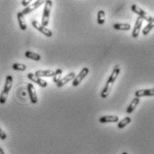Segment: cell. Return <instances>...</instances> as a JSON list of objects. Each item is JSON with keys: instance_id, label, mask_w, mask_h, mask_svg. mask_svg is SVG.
I'll use <instances>...</instances> for the list:
<instances>
[{"instance_id": "18", "label": "cell", "mask_w": 154, "mask_h": 154, "mask_svg": "<svg viewBox=\"0 0 154 154\" xmlns=\"http://www.w3.org/2000/svg\"><path fill=\"white\" fill-rule=\"evenodd\" d=\"M113 28L117 31H130L131 25L129 23H115Z\"/></svg>"}, {"instance_id": "10", "label": "cell", "mask_w": 154, "mask_h": 154, "mask_svg": "<svg viewBox=\"0 0 154 154\" xmlns=\"http://www.w3.org/2000/svg\"><path fill=\"white\" fill-rule=\"evenodd\" d=\"M135 98H141V97H152L154 95L153 89H143V90H138L134 93Z\"/></svg>"}, {"instance_id": "2", "label": "cell", "mask_w": 154, "mask_h": 154, "mask_svg": "<svg viewBox=\"0 0 154 154\" xmlns=\"http://www.w3.org/2000/svg\"><path fill=\"white\" fill-rule=\"evenodd\" d=\"M13 81H14V79H13L12 75H7L5 78V86H4V89L0 94V104H2V105H4L6 102L8 94H9L10 90L13 86Z\"/></svg>"}, {"instance_id": "27", "label": "cell", "mask_w": 154, "mask_h": 154, "mask_svg": "<svg viewBox=\"0 0 154 154\" xmlns=\"http://www.w3.org/2000/svg\"><path fill=\"white\" fill-rule=\"evenodd\" d=\"M122 154H128L126 152H122Z\"/></svg>"}, {"instance_id": "12", "label": "cell", "mask_w": 154, "mask_h": 154, "mask_svg": "<svg viewBox=\"0 0 154 154\" xmlns=\"http://www.w3.org/2000/svg\"><path fill=\"white\" fill-rule=\"evenodd\" d=\"M75 72H72V73L68 74L67 75H66L64 78H61V80L57 83V86L58 88H61V87H63L64 85H66L67 82L73 81V80L75 79Z\"/></svg>"}, {"instance_id": "16", "label": "cell", "mask_w": 154, "mask_h": 154, "mask_svg": "<svg viewBox=\"0 0 154 154\" xmlns=\"http://www.w3.org/2000/svg\"><path fill=\"white\" fill-rule=\"evenodd\" d=\"M55 71L53 70H38L35 72V75L38 77H53Z\"/></svg>"}, {"instance_id": "11", "label": "cell", "mask_w": 154, "mask_h": 154, "mask_svg": "<svg viewBox=\"0 0 154 154\" xmlns=\"http://www.w3.org/2000/svg\"><path fill=\"white\" fill-rule=\"evenodd\" d=\"M143 22V20L141 17H138V18H137V20H136V22H135V24H134V27L133 32H132V37L134 38H136L139 36V32H140V31H141Z\"/></svg>"}, {"instance_id": "15", "label": "cell", "mask_w": 154, "mask_h": 154, "mask_svg": "<svg viewBox=\"0 0 154 154\" xmlns=\"http://www.w3.org/2000/svg\"><path fill=\"white\" fill-rule=\"evenodd\" d=\"M139 103H140V99H139V98H134V99L132 100V102L129 104V106L127 107V109H126V113H127V114L133 113L134 110L135 109V108L138 106Z\"/></svg>"}, {"instance_id": "4", "label": "cell", "mask_w": 154, "mask_h": 154, "mask_svg": "<svg viewBox=\"0 0 154 154\" xmlns=\"http://www.w3.org/2000/svg\"><path fill=\"white\" fill-rule=\"evenodd\" d=\"M131 10L135 13L136 14L139 15V17H141L143 20H145L147 21L148 23H151V22H153V17L151 16L147 12H145L144 10H143L141 7H139L137 5H133L131 6Z\"/></svg>"}, {"instance_id": "26", "label": "cell", "mask_w": 154, "mask_h": 154, "mask_svg": "<svg viewBox=\"0 0 154 154\" xmlns=\"http://www.w3.org/2000/svg\"><path fill=\"white\" fill-rule=\"evenodd\" d=\"M0 154H5V152H4V150L0 147Z\"/></svg>"}, {"instance_id": "17", "label": "cell", "mask_w": 154, "mask_h": 154, "mask_svg": "<svg viewBox=\"0 0 154 154\" xmlns=\"http://www.w3.org/2000/svg\"><path fill=\"white\" fill-rule=\"evenodd\" d=\"M24 55H25V57H27V58H29V59H32V60H34V61H39V60H41V57H40V55H38L37 53H34V52H32V51H26L25 53H24Z\"/></svg>"}, {"instance_id": "6", "label": "cell", "mask_w": 154, "mask_h": 154, "mask_svg": "<svg viewBox=\"0 0 154 154\" xmlns=\"http://www.w3.org/2000/svg\"><path fill=\"white\" fill-rule=\"evenodd\" d=\"M88 75H89V68H88V67H83V68L80 71V73H79L77 75H75V79L73 80V82H72L73 86H74V87L78 86V85L83 81V79L87 76Z\"/></svg>"}, {"instance_id": "19", "label": "cell", "mask_w": 154, "mask_h": 154, "mask_svg": "<svg viewBox=\"0 0 154 154\" xmlns=\"http://www.w3.org/2000/svg\"><path fill=\"white\" fill-rule=\"evenodd\" d=\"M131 121H132V118L130 116H125V118H123L122 120L117 122V127L119 129H122V128L125 127L127 125H129L131 123Z\"/></svg>"}, {"instance_id": "13", "label": "cell", "mask_w": 154, "mask_h": 154, "mask_svg": "<svg viewBox=\"0 0 154 154\" xmlns=\"http://www.w3.org/2000/svg\"><path fill=\"white\" fill-rule=\"evenodd\" d=\"M100 123L107 124V123H117L119 121V117L117 116H103L99 119Z\"/></svg>"}, {"instance_id": "22", "label": "cell", "mask_w": 154, "mask_h": 154, "mask_svg": "<svg viewBox=\"0 0 154 154\" xmlns=\"http://www.w3.org/2000/svg\"><path fill=\"white\" fill-rule=\"evenodd\" d=\"M13 69L15 71H25L27 69V66L23 64H20V63H15L13 65Z\"/></svg>"}, {"instance_id": "7", "label": "cell", "mask_w": 154, "mask_h": 154, "mask_svg": "<svg viewBox=\"0 0 154 154\" xmlns=\"http://www.w3.org/2000/svg\"><path fill=\"white\" fill-rule=\"evenodd\" d=\"M27 90L30 97V100L32 104H37L38 103V96L36 93V90L33 86L32 83H28L27 84Z\"/></svg>"}, {"instance_id": "1", "label": "cell", "mask_w": 154, "mask_h": 154, "mask_svg": "<svg viewBox=\"0 0 154 154\" xmlns=\"http://www.w3.org/2000/svg\"><path fill=\"white\" fill-rule=\"evenodd\" d=\"M120 70L121 69H120V66L118 65L115 66L110 76L109 77V79H108V81H107V82H106V84H105V86H104V88H103V90H102V91L100 93L101 98L106 99L109 96V92H110V91L112 89L113 84L115 83L116 78L118 77L119 74H120Z\"/></svg>"}, {"instance_id": "25", "label": "cell", "mask_w": 154, "mask_h": 154, "mask_svg": "<svg viewBox=\"0 0 154 154\" xmlns=\"http://www.w3.org/2000/svg\"><path fill=\"white\" fill-rule=\"evenodd\" d=\"M31 3H32V1H30V0H28V1H22V5H23V6H29L30 5H31Z\"/></svg>"}, {"instance_id": "3", "label": "cell", "mask_w": 154, "mask_h": 154, "mask_svg": "<svg viewBox=\"0 0 154 154\" xmlns=\"http://www.w3.org/2000/svg\"><path fill=\"white\" fill-rule=\"evenodd\" d=\"M53 5V2L50 0H47L45 2V6H44V11H43V14H42V18H41V25H43L44 27H47L49 23V16H50V11Z\"/></svg>"}, {"instance_id": "21", "label": "cell", "mask_w": 154, "mask_h": 154, "mask_svg": "<svg viewBox=\"0 0 154 154\" xmlns=\"http://www.w3.org/2000/svg\"><path fill=\"white\" fill-rule=\"evenodd\" d=\"M62 69L60 68H57L56 71H55V74H54V76H53V82L57 83L60 80H61V75H62Z\"/></svg>"}, {"instance_id": "8", "label": "cell", "mask_w": 154, "mask_h": 154, "mask_svg": "<svg viewBox=\"0 0 154 154\" xmlns=\"http://www.w3.org/2000/svg\"><path fill=\"white\" fill-rule=\"evenodd\" d=\"M27 77H28V79H29L30 81H32V82L37 83L38 85H39V86L42 87V88H46V87L48 86V82H47L46 81H44L42 78L37 76L35 74L29 73V74L27 75Z\"/></svg>"}, {"instance_id": "9", "label": "cell", "mask_w": 154, "mask_h": 154, "mask_svg": "<svg viewBox=\"0 0 154 154\" xmlns=\"http://www.w3.org/2000/svg\"><path fill=\"white\" fill-rule=\"evenodd\" d=\"M44 3H45L44 1H35L34 3H32L29 6L25 7L24 10L22 11L21 13H22L23 15H26V14H28L33 12L34 10H36L37 8H38V7H39L42 4H44Z\"/></svg>"}, {"instance_id": "23", "label": "cell", "mask_w": 154, "mask_h": 154, "mask_svg": "<svg viewBox=\"0 0 154 154\" xmlns=\"http://www.w3.org/2000/svg\"><path fill=\"white\" fill-rule=\"evenodd\" d=\"M154 27V23L153 22H151V23H148V24L145 26V28L143 30V35H148L150 33V32L153 29Z\"/></svg>"}, {"instance_id": "20", "label": "cell", "mask_w": 154, "mask_h": 154, "mask_svg": "<svg viewBox=\"0 0 154 154\" xmlns=\"http://www.w3.org/2000/svg\"><path fill=\"white\" fill-rule=\"evenodd\" d=\"M97 22H98V24L100 25H102L105 23V19H106V13L105 11L103 10H100L98 12V14H97Z\"/></svg>"}, {"instance_id": "24", "label": "cell", "mask_w": 154, "mask_h": 154, "mask_svg": "<svg viewBox=\"0 0 154 154\" xmlns=\"http://www.w3.org/2000/svg\"><path fill=\"white\" fill-rule=\"evenodd\" d=\"M6 137H7L6 134L3 131V129L0 127V139L4 141V140H5V139H6Z\"/></svg>"}, {"instance_id": "14", "label": "cell", "mask_w": 154, "mask_h": 154, "mask_svg": "<svg viewBox=\"0 0 154 154\" xmlns=\"http://www.w3.org/2000/svg\"><path fill=\"white\" fill-rule=\"evenodd\" d=\"M17 20H18V23H19L20 29L22 31H25L27 29V24H26V22H25L24 15H23L21 12L17 13Z\"/></svg>"}, {"instance_id": "5", "label": "cell", "mask_w": 154, "mask_h": 154, "mask_svg": "<svg viewBox=\"0 0 154 154\" xmlns=\"http://www.w3.org/2000/svg\"><path fill=\"white\" fill-rule=\"evenodd\" d=\"M32 25L36 30H38L39 32H41L43 35H45L46 37H48V38L52 37L53 32H52L49 29H48L47 27H44L43 25H41L38 21H32Z\"/></svg>"}]
</instances>
